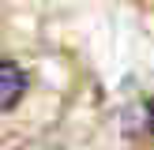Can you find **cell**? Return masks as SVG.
I'll use <instances>...</instances> for the list:
<instances>
[{"instance_id":"cell-1","label":"cell","mask_w":154,"mask_h":150,"mask_svg":"<svg viewBox=\"0 0 154 150\" xmlns=\"http://www.w3.org/2000/svg\"><path fill=\"white\" fill-rule=\"evenodd\" d=\"M26 94V75H23L19 64L0 56V109H15Z\"/></svg>"},{"instance_id":"cell-2","label":"cell","mask_w":154,"mask_h":150,"mask_svg":"<svg viewBox=\"0 0 154 150\" xmlns=\"http://www.w3.org/2000/svg\"><path fill=\"white\" fill-rule=\"evenodd\" d=\"M147 116H150V128H154V98L147 101Z\"/></svg>"}]
</instances>
